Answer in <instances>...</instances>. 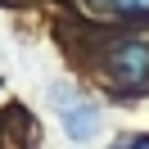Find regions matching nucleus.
<instances>
[{
    "label": "nucleus",
    "mask_w": 149,
    "mask_h": 149,
    "mask_svg": "<svg viewBox=\"0 0 149 149\" xmlns=\"http://www.w3.org/2000/svg\"><path fill=\"white\" fill-rule=\"evenodd\" d=\"M54 109H59V118H63L68 136H72L77 145L95 140V131H100V109H95L86 95L68 91V86H54Z\"/></svg>",
    "instance_id": "obj_1"
},
{
    "label": "nucleus",
    "mask_w": 149,
    "mask_h": 149,
    "mask_svg": "<svg viewBox=\"0 0 149 149\" xmlns=\"http://www.w3.org/2000/svg\"><path fill=\"white\" fill-rule=\"evenodd\" d=\"M109 72L122 86H140L149 81V36H122L109 50Z\"/></svg>",
    "instance_id": "obj_2"
},
{
    "label": "nucleus",
    "mask_w": 149,
    "mask_h": 149,
    "mask_svg": "<svg viewBox=\"0 0 149 149\" xmlns=\"http://www.w3.org/2000/svg\"><path fill=\"white\" fill-rule=\"evenodd\" d=\"M91 9L100 14H122V18H140V14H149V0H86Z\"/></svg>",
    "instance_id": "obj_3"
},
{
    "label": "nucleus",
    "mask_w": 149,
    "mask_h": 149,
    "mask_svg": "<svg viewBox=\"0 0 149 149\" xmlns=\"http://www.w3.org/2000/svg\"><path fill=\"white\" fill-rule=\"evenodd\" d=\"M118 149H149V136H127Z\"/></svg>",
    "instance_id": "obj_4"
}]
</instances>
